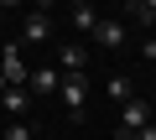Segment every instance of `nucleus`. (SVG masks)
<instances>
[{
    "instance_id": "f257e3e1",
    "label": "nucleus",
    "mask_w": 156,
    "mask_h": 140,
    "mask_svg": "<svg viewBox=\"0 0 156 140\" xmlns=\"http://www.w3.org/2000/svg\"><path fill=\"white\" fill-rule=\"evenodd\" d=\"M57 99H62V109H68V119H73V125H83V99H89V78H83V73H68V78H62V88H57Z\"/></svg>"
},
{
    "instance_id": "f03ea898",
    "label": "nucleus",
    "mask_w": 156,
    "mask_h": 140,
    "mask_svg": "<svg viewBox=\"0 0 156 140\" xmlns=\"http://www.w3.org/2000/svg\"><path fill=\"white\" fill-rule=\"evenodd\" d=\"M156 114H151V104L146 99H130L125 104V114H120V130H115V140H135V130H146Z\"/></svg>"
},
{
    "instance_id": "7ed1b4c3",
    "label": "nucleus",
    "mask_w": 156,
    "mask_h": 140,
    "mask_svg": "<svg viewBox=\"0 0 156 140\" xmlns=\"http://www.w3.org/2000/svg\"><path fill=\"white\" fill-rule=\"evenodd\" d=\"M0 78H5V88H26V62H21V42H5V47H0Z\"/></svg>"
},
{
    "instance_id": "20e7f679",
    "label": "nucleus",
    "mask_w": 156,
    "mask_h": 140,
    "mask_svg": "<svg viewBox=\"0 0 156 140\" xmlns=\"http://www.w3.org/2000/svg\"><path fill=\"white\" fill-rule=\"evenodd\" d=\"M57 88H62V73H57V67H47V62H42V67H31V73H26V94L52 99Z\"/></svg>"
},
{
    "instance_id": "39448f33",
    "label": "nucleus",
    "mask_w": 156,
    "mask_h": 140,
    "mask_svg": "<svg viewBox=\"0 0 156 140\" xmlns=\"http://www.w3.org/2000/svg\"><path fill=\"white\" fill-rule=\"evenodd\" d=\"M21 42H37V47H42V42H52V16H47V5L26 16V26H21Z\"/></svg>"
},
{
    "instance_id": "423d86ee",
    "label": "nucleus",
    "mask_w": 156,
    "mask_h": 140,
    "mask_svg": "<svg viewBox=\"0 0 156 140\" xmlns=\"http://www.w3.org/2000/svg\"><path fill=\"white\" fill-rule=\"evenodd\" d=\"M94 42H99L104 52H115V47H125V21H115V16H104V21H99V31H94Z\"/></svg>"
},
{
    "instance_id": "0eeeda50",
    "label": "nucleus",
    "mask_w": 156,
    "mask_h": 140,
    "mask_svg": "<svg viewBox=\"0 0 156 140\" xmlns=\"http://www.w3.org/2000/svg\"><path fill=\"white\" fill-rule=\"evenodd\" d=\"M83 62H89V57H83V47H73V42H62V47H57V73H62V78H68V73H83Z\"/></svg>"
},
{
    "instance_id": "6e6552de",
    "label": "nucleus",
    "mask_w": 156,
    "mask_h": 140,
    "mask_svg": "<svg viewBox=\"0 0 156 140\" xmlns=\"http://www.w3.org/2000/svg\"><path fill=\"white\" fill-rule=\"evenodd\" d=\"M31 109V94L26 88H5V94H0V114H11V119H21Z\"/></svg>"
},
{
    "instance_id": "1a4fd4ad",
    "label": "nucleus",
    "mask_w": 156,
    "mask_h": 140,
    "mask_svg": "<svg viewBox=\"0 0 156 140\" xmlns=\"http://www.w3.org/2000/svg\"><path fill=\"white\" fill-rule=\"evenodd\" d=\"M125 16H130L135 26H156V0H130Z\"/></svg>"
},
{
    "instance_id": "9d476101",
    "label": "nucleus",
    "mask_w": 156,
    "mask_h": 140,
    "mask_svg": "<svg viewBox=\"0 0 156 140\" xmlns=\"http://www.w3.org/2000/svg\"><path fill=\"white\" fill-rule=\"evenodd\" d=\"M104 88H109V99H120V104H130V99H135L130 73H109V83H104Z\"/></svg>"
},
{
    "instance_id": "9b49d317",
    "label": "nucleus",
    "mask_w": 156,
    "mask_h": 140,
    "mask_svg": "<svg viewBox=\"0 0 156 140\" xmlns=\"http://www.w3.org/2000/svg\"><path fill=\"white\" fill-rule=\"evenodd\" d=\"M99 21H104V16H99L94 5H73V26H78V31H89V36H94V31H99Z\"/></svg>"
},
{
    "instance_id": "f8f14e48",
    "label": "nucleus",
    "mask_w": 156,
    "mask_h": 140,
    "mask_svg": "<svg viewBox=\"0 0 156 140\" xmlns=\"http://www.w3.org/2000/svg\"><path fill=\"white\" fill-rule=\"evenodd\" d=\"M0 140H31V125L26 119H11L5 130H0Z\"/></svg>"
},
{
    "instance_id": "ddd939ff",
    "label": "nucleus",
    "mask_w": 156,
    "mask_h": 140,
    "mask_svg": "<svg viewBox=\"0 0 156 140\" xmlns=\"http://www.w3.org/2000/svg\"><path fill=\"white\" fill-rule=\"evenodd\" d=\"M140 57H151V62H156V36H146V42H140Z\"/></svg>"
},
{
    "instance_id": "4468645a",
    "label": "nucleus",
    "mask_w": 156,
    "mask_h": 140,
    "mask_svg": "<svg viewBox=\"0 0 156 140\" xmlns=\"http://www.w3.org/2000/svg\"><path fill=\"white\" fill-rule=\"evenodd\" d=\"M135 140H156V119H151L146 130H135Z\"/></svg>"
},
{
    "instance_id": "2eb2a0df",
    "label": "nucleus",
    "mask_w": 156,
    "mask_h": 140,
    "mask_svg": "<svg viewBox=\"0 0 156 140\" xmlns=\"http://www.w3.org/2000/svg\"><path fill=\"white\" fill-rule=\"evenodd\" d=\"M0 94H5V78H0Z\"/></svg>"
},
{
    "instance_id": "dca6fc26",
    "label": "nucleus",
    "mask_w": 156,
    "mask_h": 140,
    "mask_svg": "<svg viewBox=\"0 0 156 140\" xmlns=\"http://www.w3.org/2000/svg\"><path fill=\"white\" fill-rule=\"evenodd\" d=\"M151 67H156V62H151Z\"/></svg>"
}]
</instances>
